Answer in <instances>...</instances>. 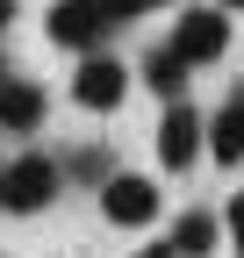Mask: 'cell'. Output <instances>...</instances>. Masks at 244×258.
Returning <instances> with one entry per match:
<instances>
[{"instance_id":"2","label":"cell","mask_w":244,"mask_h":258,"mask_svg":"<svg viewBox=\"0 0 244 258\" xmlns=\"http://www.w3.org/2000/svg\"><path fill=\"white\" fill-rule=\"evenodd\" d=\"M122 101H130V64H122L115 50H94L72 64V108L86 115H115Z\"/></svg>"},{"instance_id":"14","label":"cell","mask_w":244,"mask_h":258,"mask_svg":"<svg viewBox=\"0 0 244 258\" xmlns=\"http://www.w3.org/2000/svg\"><path fill=\"white\" fill-rule=\"evenodd\" d=\"M15 15H22V0H0V29H15Z\"/></svg>"},{"instance_id":"16","label":"cell","mask_w":244,"mask_h":258,"mask_svg":"<svg viewBox=\"0 0 244 258\" xmlns=\"http://www.w3.org/2000/svg\"><path fill=\"white\" fill-rule=\"evenodd\" d=\"M0 215H8V165H0Z\"/></svg>"},{"instance_id":"18","label":"cell","mask_w":244,"mask_h":258,"mask_svg":"<svg viewBox=\"0 0 244 258\" xmlns=\"http://www.w3.org/2000/svg\"><path fill=\"white\" fill-rule=\"evenodd\" d=\"M216 8H244V0H216Z\"/></svg>"},{"instance_id":"10","label":"cell","mask_w":244,"mask_h":258,"mask_svg":"<svg viewBox=\"0 0 244 258\" xmlns=\"http://www.w3.org/2000/svg\"><path fill=\"white\" fill-rule=\"evenodd\" d=\"M172 258H208L216 244H230L223 237V215H208V208H187V215H172Z\"/></svg>"},{"instance_id":"17","label":"cell","mask_w":244,"mask_h":258,"mask_svg":"<svg viewBox=\"0 0 244 258\" xmlns=\"http://www.w3.org/2000/svg\"><path fill=\"white\" fill-rule=\"evenodd\" d=\"M0 86H8V57H0Z\"/></svg>"},{"instance_id":"12","label":"cell","mask_w":244,"mask_h":258,"mask_svg":"<svg viewBox=\"0 0 244 258\" xmlns=\"http://www.w3.org/2000/svg\"><path fill=\"white\" fill-rule=\"evenodd\" d=\"M223 237H230V251L244 258V194H230V208H223Z\"/></svg>"},{"instance_id":"5","label":"cell","mask_w":244,"mask_h":258,"mask_svg":"<svg viewBox=\"0 0 244 258\" xmlns=\"http://www.w3.org/2000/svg\"><path fill=\"white\" fill-rule=\"evenodd\" d=\"M201 151H208V115H201L194 101H172V108L158 115V165H165V172H187Z\"/></svg>"},{"instance_id":"11","label":"cell","mask_w":244,"mask_h":258,"mask_svg":"<svg viewBox=\"0 0 244 258\" xmlns=\"http://www.w3.org/2000/svg\"><path fill=\"white\" fill-rule=\"evenodd\" d=\"M65 172H72L79 186H108V179H115L122 165H115V158H108L101 144H86V151H72V158H65Z\"/></svg>"},{"instance_id":"3","label":"cell","mask_w":244,"mask_h":258,"mask_svg":"<svg viewBox=\"0 0 244 258\" xmlns=\"http://www.w3.org/2000/svg\"><path fill=\"white\" fill-rule=\"evenodd\" d=\"M65 186V158H43V151H22L8 165V215H43Z\"/></svg>"},{"instance_id":"9","label":"cell","mask_w":244,"mask_h":258,"mask_svg":"<svg viewBox=\"0 0 244 258\" xmlns=\"http://www.w3.org/2000/svg\"><path fill=\"white\" fill-rule=\"evenodd\" d=\"M43 86L36 79H8L0 86V129H8V137H29V129H43Z\"/></svg>"},{"instance_id":"8","label":"cell","mask_w":244,"mask_h":258,"mask_svg":"<svg viewBox=\"0 0 244 258\" xmlns=\"http://www.w3.org/2000/svg\"><path fill=\"white\" fill-rule=\"evenodd\" d=\"M137 64H144V86H151V93H158V101H165V108H172V101H187V79H194V64H187V57H179L172 43H158V50H144Z\"/></svg>"},{"instance_id":"6","label":"cell","mask_w":244,"mask_h":258,"mask_svg":"<svg viewBox=\"0 0 244 258\" xmlns=\"http://www.w3.org/2000/svg\"><path fill=\"white\" fill-rule=\"evenodd\" d=\"M101 215L115 222V230H151V222H158V179L115 172V179L101 186Z\"/></svg>"},{"instance_id":"7","label":"cell","mask_w":244,"mask_h":258,"mask_svg":"<svg viewBox=\"0 0 244 258\" xmlns=\"http://www.w3.org/2000/svg\"><path fill=\"white\" fill-rule=\"evenodd\" d=\"M208 158H216L223 172L244 165V86H230V101L208 115Z\"/></svg>"},{"instance_id":"15","label":"cell","mask_w":244,"mask_h":258,"mask_svg":"<svg viewBox=\"0 0 244 258\" xmlns=\"http://www.w3.org/2000/svg\"><path fill=\"white\" fill-rule=\"evenodd\" d=\"M137 258H172V244H151V251H137Z\"/></svg>"},{"instance_id":"13","label":"cell","mask_w":244,"mask_h":258,"mask_svg":"<svg viewBox=\"0 0 244 258\" xmlns=\"http://www.w3.org/2000/svg\"><path fill=\"white\" fill-rule=\"evenodd\" d=\"M151 8H172V0H108L115 22H137V15H151Z\"/></svg>"},{"instance_id":"1","label":"cell","mask_w":244,"mask_h":258,"mask_svg":"<svg viewBox=\"0 0 244 258\" xmlns=\"http://www.w3.org/2000/svg\"><path fill=\"white\" fill-rule=\"evenodd\" d=\"M43 29H50V43H57V50H72V57H94V50H108V36H115L122 22L108 15V0H50Z\"/></svg>"},{"instance_id":"4","label":"cell","mask_w":244,"mask_h":258,"mask_svg":"<svg viewBox=\"0 0 244 258\" xmlns=\"http://www.w3.org/2000/svg\"><path fill=\"white\" fill-rule=\"evenodd\" d=\"M165 43H172V50L201 72V64H216V57L230 50V15H223V8H179Z\"/></svg>"}]
</instances>
